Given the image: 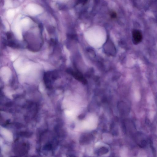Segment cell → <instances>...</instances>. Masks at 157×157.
<instances>
[{
    "label": "cell",
    "mask_w": 157,
    "mask_h": 157,
    "mask_svg": "<svg viewBox=\"0 0 157 157\" xmlns=\"http://www.w3.org/2000/svg\"><path fill=\"white\" fill-rule=\"evenodd\" d=\"M58 71L56 70L48 71L44 73L43 79L47 88H52V83L58 79Z\"/></svg>",
    "instance_id": "obj_1"
},
{
    "label": "cell",
    "mask_w": 157,
    "mask_h": 157,
    "mask_svg": "<svg viewBox=\"0 0 157 157\" xmlns=\"http://www.w3.org/2000/svg\"><path fill=\"white\" fill-rule=\"evenodd\" d=\"M133 136L135 141L140 147H145L148 144V139L142 132H135L133 135Z\"/></svg>",
    "instance_id": "obj_2"
},
{
    "label": "cell",
    "mask_w": 157,
    "mask_h": 157,
    "mask_svg": "<svg viewBox=\"0 0 157 157\" xmlns=\"http://www.w3.org/2000/svg\"><path fill=\"white\" fill-rule=\"evenodd\" d=\"M103 50L107 55L114 56L116 53V49L111 39H107L103 46Z\"/></svg>",
    "instance_id": "obj_3"
},
{
    "label": "cell",
    "mask_w": 157,
    "mask_h": 157,
    "mask_svg": "<svg viewBox=\"0 0 157 157\" xmlns=\"http://www.w3.org/2000/svg\"><path fill=\"white\" fill-rule=\"evenodd\" d=\"M29 145L25 143H17L14 147V151L17 154L23 155L28 151Z\"/></svg>",
    "instance_id": "obj_4"
},
{
    "label": "cell",
    "mask_w": 157,
    "mask_h": 157,
    "mask_svg": "<svg viewBox=\"0 0 157 157\" xmlns=\"http://www.w3.org/2000/svg\"><path fill=\"white\" fill-rule=\"evenodd\" d=\"M67 72L76 80L84 84L86 83V79L82 74L78 71H74L71 69H68L67 70Z\"/></svg>",
    "instance_id": "obj_5"
},
{
    "label": "cell",
    "mask_w": 157,
    "mask_h": 157,
    "mask_svg": "<svg viewBox=\"0 0 157 157\" xmlns=\"http://www.w3.org/2000/svg\"><path fill=\"white\" fill-rule=\"evenodd\" d=\"M132 38L133 42L134 44H139L143 38L141 32L138 30H134L132 32Z\"/></svg>",
    "instance_id": "obj_6"
},
{
    "label": "cell",
    "mask_w": 157,
    "mask_h": 157,
    "mask_svg": "<svg viewBox=\"0 0 157 157\" xmlns=\"http://www.w3.org/2000/svg\"><path fill=\"white\" fill-rule=\"evenodd\" d=\"M93 138V136L91 134L86 133L81 136L79 139V142L82 144H86L90 142Z\"/></svg>",
    "instance_id": "obj_7"
},
{
    "label": "cell",
    "mask_w": 157,
    "mask_h": 157,
    "mask_svg": "<svg viewBox=\"0 0 157 157\" xmlns=\"http://www.w3.org/2000/svg\"><path fill=\"white\" fill-rule=\"evenodd\" d=\"M108 152V149L106 147H102L99 148L98 150L97 154L99 155L106 154Z\"/></svg>",
    "instance_id": "obj_8"
},
{
    "label": "cell",
    "mask_w": 157,
    "mask_h": 157,
    "mask_svg": "<svg viewBox=\"0 0 157 157\" xmlns=\"http://www.w3.org/2000/svg\"><path fill=\"white\" fill-rule=\"evenodd\" d=\"M110 16L112 19H115L116 18L117 14L115 12L112 11L110 13Z\"/></svg>",
    "instance_id": "obj_9"
},
{
    "label": "cell",
    "mask_w": 157,
    "mask_h": 157,
    "mask_svg": "<svg viewBox=\"0 0 157 157\" xmlns=\"http://www.w3.org/2000/svg\"><path fill=\"white\" fill-rule=\"evenodd\" d=\"M77 3L79 4H84L86 3L87 0H76Z\"/></svg>",
    "instance_id": "obj_10"
}]
</instances>
